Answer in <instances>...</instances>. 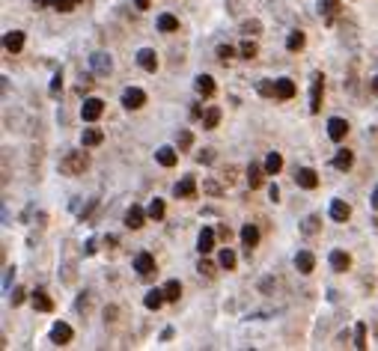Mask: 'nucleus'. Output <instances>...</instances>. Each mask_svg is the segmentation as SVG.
I'll list each match as a JSON object with an SVG mask.
<instances>
[{"label":"nucleus","mask_w":378,"mask_h":351,"mask_svg":"<svg viewBox=\"0 0 378 351\" xmlns=\"http://www.w3.org/2000/svg\"><path fill=\"white\" fill-rule=\"evenodd\" d=\"M86 167H89L86 152H66V158L60 161V173H66V176H81Z\"/></svg>","instance_id":"obj_1"},{"label":"nucleus","mask_w":378,"mask_h":351,"mask_svg":"<svg viewBox=\"0 0 378 351\" xmlns=\"http://www.w3.org/2000/svg\"><path fill=\"white\" fill-rule=\"evenodd\" d=\"M322 92H325V78H322V71H316L313 74V87H310V113L322 110Z\"/></svg>","instance_id":"obj_2"},{"label":"nucleus","mask_w":378,"mask_h":351,"mask_svg":"<svg viewBox=\"0 0 378 351\" xmlns=\"http://www.w3.org/2000/svg\"><path fill=\"white\" fill-rule=\"evenodd\" d=\"M102 113H104L102 98H84V105H81V119H84V122H96Z\"/></svg>","instance_id":"obj_3"},{"label":"nucleus","mask_w":378,"mask_h":351,"mask_svg":"<svg viewBox=\"0 0 378 351\" xmlns=\"http://www.w3.org/2000/svg\"><path fill=\"white\" fill-rule=\"evenodd\" d=\"M122 105L128 107V110H140V107L146 105V92L140 87H128L122 92Z\"/></svg>","instance_id":"obj_4"},{"label":"nucleus","mask_w":378,"mask_h":351,"mask_svg":"<svg viewBox=\"0 0 378 351\" xmlns=\"http://www.w3.org/2000/svg\"><path fill=\"white\" fill-rule=\"evenodd\" d=\"M295 92H298V87H295L292 78H277L274 81V98L289 102V98H295Z\"/></svg>","instance_id":"obj_5"},{"label":"nucleus","mask_w":378,"mask_h":351,"mask_svg":"<svg viewBox=\"0 0 378 351\" xmlns=\"http://www.w3.org/2000/svg\"><path fill=\"white\" fill-rule=\"evenodd\" d=\"M72 336H75V334H72V328L66 324V321H57V324L51 328V342H54V345H69Z\"/></svg>","instance_id":"obj_6"},{"label":"nucleus","mask_w":378,"mask_h":351,"mask_svg":"<svg viewBox=\"0 0 378 351\" xmlns=\"http://www.w3.org/2000/svg\"><path fill=\"white\" fill-rule=\"evenodd\" d=\"M134 271H137L140 277H149V274L155 271V256L152 253H146V250L137 253V256H134Z\"/></svg>","instance_id":"obj_7"},{"label":"nucleus","mask_w":378,"mask_h":351,"mask_svg":"<svg viewBox=\"0 0 378 351\" xmlns=\"http://www.w3.org/2000/svg\"><path fill=\"white\" fill-rule=\"evenodd\" d=\"M173 193H176L179 199H191V196L197 193V179H194V176H185L182 182H176V188H173Z\"/></svg>","instance_id":"obj_8"},{"label":"nucleus","mask_w":378,"mask_h":351,"mask_svg":"<svg viewBox=\"0 0 378 351\" xmlns=\"http://www.w3.org/2000/svg\"><path fill=\"white\" fill-rule=\"evenodd\" d=\"M345 134H348V122L345 119H340V116H334V119H327V137L330 140H343Z\"/></svg>","instance_id":"obj_9"},{"label":"nucleus","mask_w":378,"mask_h":351,"mask_svg":"<svg viewBox=\"0 0 378 351\" xmlns=\"http://www.w3.org/2000/svg\"><path fill=\"white\" fill-rule=\"evenodd\" d=\"M295 182H298L304 191H313V188L319 185V176H316V170H310V167H301V170L295 173Z\"/></svg>","instance_id":"obj_10"},{"label":"nucleus","mask_w":378,"mask_h":351,"mask_svg":"<svg viewBox=\"0 0 378 351\" xmlns=\"http://www.w3.org/2000/svg\"><path fill=\"white\" fill-rule=\"evenodd\" d=\"M330 217H334L337 223H345V220L351 217V206H348L345 199H334V203H330Z\"/></svg>","instance_id":"obj_11"},{"label":"nucleus","mask_w":378,"mask_h":351,"mask_svg":"<svg viewBox=\"0 0 378 351\" xmlns=\"http://www.w3.org/2000/svg\"><path fill=\"white\" fill-rule=\"evenodd\" d=\"M330 268H334L337 274H345V271L351 268V256H348L345 250H334V253H330Z\"/></svg>","instance_id":"obj_12"},{"label":"nucleus","mask_w":378,"mask_h":351,"mask_svg":"<svg viewBox=\"0 0 378 351\" xmlns=\"http://www.w3.org/2000/svg\"><path fill=\"white\" fill-rule=\"evenodd\" d=\"M3 48L9 54H18L24 48V33H21V30H9V33L3 36Z\"/></svg>","instance_id":"obj_13"},{"label":"nucleus","mask_w":378,"mask_h":351,"mask_svg":"<svg viewBox=\"0 0 378 351\" xmlns=\"http://www.w3.org/2000/svg\"><path fill=\"white\" fill-rule=\"evenodd\" d=\"M146 214H149V211H143L140 206H131V209L125 211V227H128V229H140V227H143V220H146Z\"/></svg>","instance_id":"obj_14"},{"label":"nucleus","mask_w":378,"mask_h":351,"mask_svg":"<svg viewBox=\"0 0 378 351\" xmlns=\"http://www.w3.org/2000/svg\"><path fill=\"white\" fill-rule=\"evenodd\" d=\"M137 63H140V69L155 71V69H158V54H155L152 48H140V51H137Z\"/></svg>","instance_id":"obj_15"},{"label":"nucleus","mask_w":378,"mask_h":351,"mask_svg":"<svg viewBox=\"0 0 378 351\" xmlns=\"http://www.w3.org/2000/svg\"><path fill=\"white\" fill-rule=\"evenodd\" d=\"M295 268H298L301 274H313V268H316V256H313L310 250H301V253L295 256Z\"/></svg>","instance_id":"obj_16"},{"label":"nucleus","mask_w":378,"mask_h":351,"mask_svg":"<svg viewBox=\"0 0 378 351\" xmlns=\"http://www.w3.org/2000/svg\"><path fill=\"white\" fill-rule=\"evenodd\" d=\"M197 250H200L203 256L215 250V229H208V227H206L203 232H200V238H197Z\"/></svg>","instance_id":"obj_17"},{"label":"nucleus","mask_w":378,"mask_h":351,"mask_svg":"<svg viewBox=\"0 0 378 351\" xmlns=\"http://www.w3.org/2000/svg\"><path fill=\"white\" fill-rule=\"evenodd\" d=\"M155 158H158V164H161V167H176L179 155H176V149H170V146H161V149L155 152Z\"/></svg>","instance_id":"obj_18"},{"label":"nucleus","mask_w":378,"mask_h":351,"mask_svg":"<svg viewBox=\"0 0 378 351\" xmlns=\"http://www.w3.org/2000/svg\"><path fill=\"white\" fill-rule=\"evenodd\" d=\"M241 241H244V247H247V253L253 250V247L259 244V229L253 227V223H247V227L241 229Z\"/></svg>","instance_id":"obj_19"},{"label":"nucleus","mask_w":378,"mask_h":351,"mask_svg":"<svg viewBox=\"0 0 378 351\" xmlns=\"http://www.w3.org/2000/svg\"><path fill=\"white\" fill-rule=\"evenodd\" d=\"M33 307L39 310V313H51V310H54V300L48 298V292L36 289V292H33Z\"/></svg>","instance_id":"obj_20"},{"label":"nucleus","mask_w":378,"mask_h":351,"mask_svg":"<svg viewBox=\"0 0 378 351\" xmlns=\"http://www.w3.org/2000/svg\"><path fill=\"white\" fill-rule=\"evenodd\" d=\"M89 63H92V69L99 71V74H107V71L113 69V63H110V57H107V54H92V57H89Z\"/></svg>","instance_id":"obj_21"},{"label":"nucleus","mask_w":378,"mask_h":351,"mask_svg":"<svg viewBox=\"0 0 378 351\" xmlns=\"http://www.w3.org/2000/svg\"><path fill=\"white\" fill-rule=\"evenodd\" d=\"M102 140H104L102 128H84V134H81V143H84V146H99Z\"/></svg>","instance_id":"obj_22"},{"label":"nucleus","mask_w":378,"mask_h":351,"mask_svg":"<svg viewBox=\"0 0 378 351\" xmlns=\"http://www.w3.org/2000/svg\"><path fill=\"white\" fill-rule=\"evenodd\" d=\"M158 30H161V33H173V30H179V18L170 15V12L158 15Z\"/></svg>","instance_id":"obj_23"},{"label":"nucleus","mask_w":378,"mask_h":351,"mask_svg":"<svg viewBox=\"0 0 378 351\" xmlns=\"http://www.w3.org/2000/svg\"><path fill=\"white\" fill-rule=\"evenodd\" d=\"M351 164H355V152H351V149H340L337 158H334V167H337V170H348Z\"/></svg>","instance_id":"obj_24"},{"label":"nucleus","mask_w":378,"mask_h":351,"mask_svg":"<svg viewBox=\"0 0 378 351\" xmlns=\"http://www.w3.org/2000/svg\"><path fill=\"white\" fill-rule=\"evenodd\" d=\"M262 176H265V167L250 164V167H247V185H250V188H262Z\"/></svg>","instance_id":"obj_25"},{"label":"nucleus","mask_w":378,"mask_h":351,"mask_svg":"<svg viewBox=\"0 0 378 351\" xmlns=\"http://www.w3.org/2000/svg\"><path fill=\"white\" fill-rule=\"evenodd\" d=\"M164 300H167V298H164V289H152V292H146L143 304H146V310H158Z\"/></svg>","instance_id":"obj_26"},{"label":"nucleus","mask_w":378,"mask_h":351,"mask_svg":"<svg viewBox=\"0 0 378 351\" xmlns=\"http://www.w3.org/2000/svg\"><path fill=\"white\" fill-rule=\"evenodd\" d=\"M280 170H283V158H280V152H268V158H265V173L277 176Z\"/></svg>","instance_id":"obj_27"},{"label":"nucleus","mask_w":378,"mask_h":351,"mask_svg":"<svg viewBox=\"0 0 378 351\" xmlns=\"http://www.w3.org/2000/svg\"><path fill=\"white\" fill-rule=\"evenodd\" d=\"M218 122H221V107H208L203 113V128L211 131V128H218Z\"/></svg>","instance_id":"obj_28"},{"label":"nucleus","mask_w":378,"mask_h":351,"mask_svg":"<svg viewBox=\"0 0 378 351\" xmlns=\"http://www.w3.org/2000/svg\"><path fill=\"white\" fill-rule=\"evenodd\" d=\"M197 92L208 98V95L215 92V78H211V74H200V78H197Z\"/></svg>","instance_id":"obj_29"},{"label":"nucleus","mask_w":378,"mask_h":351,"mask_svg":"<svg viewBox=\"0 0 378 351\" xmlns=\"http://www.w3.org/2000/svg\"><path fill=\"white\" fill-rule=\"evenodd\" d=\"M164 298H167V300H179V298H182V283H179V280H167V286H164Z\"/></svg>","instance_id":"obj_30"},{"label":"nucleus","mask_w":378,"mask_h":351,"mask_svg":"<svg viewBox=\"0 0 378 351\" xmlns=\"http://www.w3.org/2000/svg\"><path fill=\"white\" fill-rule=\"evenodd\" d=\"M304 42H307V36L301 33V30H295V33H289V39H286V48H289V51H301Z\"/></svg>","instance_id":"obj_31"},{"label":"nucleus","mask_w":378,"mask_h":351,"mask_svg":"<svg viewBox=\"0 0 378 351\" xmlns=\"http://www.w3.org/2000/svg\"><path fill=\"white\" fill-rule=\"evenodd\" d=\"M319 9L325 12L327 21H334V15L340 12V0H322V3H319Z\"/></svg>","instance_id":"obj_32"},{"label":"nucleus","mask_w":378,"mask_h":351,"mask_svg":"<svg viewBox=\"0 0 378 351\" xmlns=\"http://www.w3.org/2000/svg\"><path fill=\"white\" fill-rule=\"evenodd\" d=\"M218 262H221V268L232 271V268H235V253H232L229 247H224V250H221V256H218Z\"/></svg>","instance_id":"obj_33"},{"label":"nucleus","mask_w":378,"mask_h":351,"mask_svg":"<svg viewBox=\"0 0 378 351\" xmlns=\"http://www.w3.org/2000/svg\"><path fill=\"white\" fill-rule=\"evenodd\" d=\"M259 54V48H256V42H253V39H250V36H247V39H244V42H241V57H244V60H253V57H256Z\"/></svg>","instance_id":"obj_34"},{"label":"nucleus","mask_w":378,"mask_h":351,"mask_svg":"<svg viewBox=\"0 0 378 351\" xmlns=\"http://www.w3.org/2000/svg\"><path fill=\"white\" fill-rule=\"evenodd\" d=\"M146 211H149V217H152V220H161V217H164V199H158V196H155Z\"/></svg>","instance_id":"obj_35"},{"label":"nucleus","mask_w":378,"mask_h":351,"mask_svg":"<svg viewBox=\"0 0 378 351\" xmlns=\"http://www.w3.org/2000/svg\"><path fill=\"white\" fill-rule=\"evenodd\" d=\"M355 348H366V324L358 321V328H355Z\"/></svg>","instance_id":"obj_36"},{"label":"nucleus","mask_w":378,"mask_h":351,"mask_svg":"<svg viewBox=\"0 0 378 351\" xmlns=\"http://www.w3.org/2000/svg\"><path fill=\"white\" fill-rule=\"evenodd\" d=\"M259 30H262V24H259L256 18H250V21H244V24H241V33H244V36H256Z\"/></svg>","instance_id":"obj_37"},{"label":"nucleus","mask_w":378,"mask_h":351,"mask_svg":"<svg viewBox=\"0 0 378 351\" xmlns=\"http://www.w3.org/2000/svg\"><path fill=\"white\" fill-rule=\"evenodd\" d=\"M176 143H179V149L185 152V149H191V143H194V134H191V131H179V134H176Z\"/></svg>","instance_id":"obj_38"},{"label":"nucleus","mask_w":378,"mask_h":351,"mask_svg":"<svg viewBox=\"0 0 378 351\" xmlns=\"http://www.w3.org/2000/svg\"><path fill=\"white\" fill-rule=\"evenodd\" d=\"M48 6H51V9H57V12H72V6H75V0H51Z\"/></svg>","instance_id":"obj_39"},{"label":"nucleus","mask_w":378,"mask_h":351,"mask_svg":"<svg viewBox=\"0 0 378 351\" xmlns=\"http://www.w3.org/2000/svg\"><path fill=\"white\" fill-rule=\"evenodd\" d=\"M316 229H319V217H316V214H310L307 220H304V232H307V235H313Z\"/></svg>","instance_id":"obj_40"},{"label":"nucleus","mask_w":378,"mask_h":351,"mask_svg":"<svg viewBox=\"0 0 378 351\" xmlns=\"http://www.w3.org/2000/svg\"><path fill=\"white\" fill-rule=\"evenodd\" d=\"M232 57H235V48H229V45H221V48H218V60H232Z\"/></svg>","instance_id":"obj_41"},{"label":"nucleus","mask_w":378,"mask_h":351,"mask_svg":"<svg viewBox=\"0 0 378 351\" xmlns=\"http://www.w3.org/2000/svg\"><path fill=\"white\" fill-rule=\"evenodd\" d=\"M256 89L262 92V95H274V84H271V81H259Z\"/></svg>","instance_id":"obj_42"},{"label":"nucleus","mask_w":378,"mask_h":351,"mask_svg":"<svg viewBox=\"0 0 378 351\" xmlns=\"http://www.w3.org/2000/svg\"><path fill=\"white\" fill-rule=\"evenodd\" d=\"M24 295H27V292H24L21 286H18V289H12V295H9V300H12V307H18V304L24 300Z\"/></svg>","instance_id":"obj_43"},{"label":"nucleus","mask_w":378,"mask_h":351,"mask_svg":"<svg viewBox=\"0 0 378 351\" xmlns=\"http://www.w3.org/2000/svg\"><path fill=\"white\" fill-rule=\"evenodd\" d=\"M197 271H200V274H206V277H211V274H215V265H211V262H200V265H197Z\"/></svg>","instance_id":"obj_44"},{"label":"nucleus","mask_w":378,"mask_h":351,"mask_svg":"<svg viewBox=\"0 0 378 351\" xmlns=\"http://www.w3.org/2000/svg\"><path fill=\"white\" fill-rule=\"evenodd\" d=\"M60 89H63V74H54V81H51V92L57 95Z\"/></svg>","instance_id":"obj_45"},{"label":"nucleus","mask_w":378,"mask_h":351,"mask_svg":"<svg viewBox=\"0 0 378 351\" xmlns=\"http://www.w3.org/2000/svg\"><path fill=\"white\" fill-rule=\"evenodd\" d=\"M224 182H226V185H232V182H235V167H226V173H224Z\"/></svg>","instance_id":"obj_46"},{"label":"nucleus","mask_w":378,"mask_h":351,"mask_svg":"<svg viewBox=\"0 0 378 351\" xmlns=\"http://www.w3.org/2000/svg\"><path fill=\"white\" fill-rule=\"evenodd\" d=\"M200 161H206V164H211V161H215V152H211V149H203V155H200Z\"/></svg>","instance_id":"obj_47"},{"label":"nucleus","mask_w":378,"mask_h":351,"mask_svg":"<svg viewBox=\"0 0 378 351\" xmlns=\"http://www.w3.org/2000/svg\"><path fill=\"white\" fill-rule=\"evenodd\" d=\"M268 196H271V199L277 203V196H280V188H277V185H271V188H268Z\"/></svg>","instance_id":"obj_48"},{"label":"nucleus","mask_w":378,"mask_h":351,"mask_svg":"<svg viewBox=\"0 0 378 351\" xmlns=\"http://www.w3.org/2000/svg\"><path fill=\"white\" fill-rule=\"evenodd\" d=\"M206 191H208V193H221V188H218L215 182H206Z\"/></svg>","instance_id":"obj_49"},{"label":"nucleus","mask_w":378,"mask_h":351,"mask_svg":"<svg viewBox=\"0 0 378 351\" xmlns=\"http://www.w3.org/2000/svg\"><path fill=\"white\" fill-rule=\"evenodd\" d=\"M369 92H375V95H378V74L369 81Z\"/></svg>","instance_id":"obj_50"},{"label":"nucleus","mask_w":378,"mask_h":351,"mask_svg":"<svg viewBox=\"0 0 378 351\" xmlns=\"http://www.w3.org/2000/svg\"><path fill=\"white\" fill-rule=\"evenodd\" d=\"M134 6L137 9H149V0H134Z\"/></svg>","instance_id":"obj_51"},{"label":"nucleus","mask_w":378,"mask_h":351,"mask_svg":"<svg viewBox=\"0 0 378 351\" xmlns=\"http://www.w3.org/2000/svg\"><path fill=\"white\" fill-rule=\"evenodd\" d=\"M372 209H378V188L372 191Z\"/></svg>","instance_id":"obj_52"},{"label":"nucleus","mask_w":378,"mask_h":351,"mask_svg":"<svg viewBox=\"0 0 378 351\" xmlns=\"http://www.w3.org/2000/svg\"><path fill=\"white\" fill-rule=\"evenodd\" d=\"M36 6H45V3H51V0H33Z\"/></svg>","instance_id":"obj_53"},{"label":"nucleus","mask_w":378,"mask_h":351,"mask_svg":"<svg viewBox=\"0 0 378 351\" xmlns=\"http://www.w3.org/2000/svg\"><path fill=\"white\" fill-rule=\"evenodd\" d=\"M75 3H78V0H75Z\"/></svg>","instance_id":"obj_54"}]
</instances>
